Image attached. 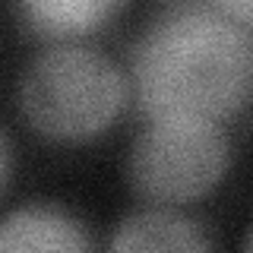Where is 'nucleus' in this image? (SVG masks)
<instances>
[{"label":"nucleus","mask_w":253,"mask_h":253,"mask_svg":"<svg viewBox=\"0 0 253 253\" xmlns=\"http://www.w3.org/2000/svg\"><path fill=\"white\" fill-rule=\"evenodd\" d=\"M130 79L146 121L225 124L250 101V29L209 3H177L142 29Z\"/></svg>","instance_id":"nucleus-1"},{"label":"nucleus","mask_w":253,"mask_h":253,"mask_svg":"<svg viewBox=\"0 0 253 253\" xmlns=\"http://www.w3.org/2000/svg\"><path fill=\"white\" fill-rule=\"evenodd\" d=\"M126 79L111 57L76 42L51 44L19 79L22 117L51 142H89L121 117Z\"/></svg>","instance_id":"nucleus-2"},{"label":"nucleus","mask_w":253,"mask_h":253,"mask_svg":"<svg viewBox=\"0 0 253 253\" xmlns=\"http://www.w3.org/2000/svg\"><path fill=\"white\" fill-rule=\"evenodd\" d=\"M231 142L221 124L146 121L133 139L126 180L155 206H184L209 196L228 174Z\"/></svg>","instance_id":"nucleus-3"},{"label":"nucleus","mask_w":253,"mask_h":253,"mask_svg":"<svg viewBox=\"0 0 253 253\" xmlns=\"http://www.w3.org/2000/svg\"><path fill=\"white\" fill-rule=\"evenodd\" d=\"M126 0H13L16 19L32 38L67 44L114 22Z\"/></svg>","instance_id":"nucleus-4"},{"label":"nucleus","mask_w":253,"mask_h":253,"mask_svg":"<svg viewBox=\"0 0 253 253\" xmlns=\"http://www.w3.org/2000/svg\"><path fill=\"white\" fill-rule=\"evenodd\" d=\"M85 228L57 206H22L0 218V253H83Z\"/></svg>","instance_id":"nucleus-5"},{"label":"nucleus","mask_w":253,"mask_h":253,"mask_svg":"<svg viewBox=\"0 0 253 253\" xmlns=\"http://www.w3.org/2000/svg\"><path fill=\"white\" fill-rule=\"evenodd\" d=\"M108 247L117 253H203L212 247V241L187 215L155 206L126 215L114 228Z\"/></svg>","instance_id":"nucleus-6"},{"label":"nucleus","mask_w":253,"mask_h":253,"mask_svg":"<svg viewBox=\"0 0 253 253\" xmlns=\"http://www.w3.org/2000/svg\"><path fill=\"white\" fill-rule=\"evenodd\" d=\"M212 10H218L221 16H228L237 26L250 29V16H253V0H206Z\"/></svg>","instance_id":"nucleus-7"},{"label":"nucleus","mask_w":253,"mask_h":253,"mask_svg":"<svg viewBox=\"0 0 253 253\" xmlns=\"http://www.w3.org/2000/svg\"><path fill=\"white\" fill-rule=\"evenodd\" d=\"M10 177H13V142L6 136V130L0 126V196H3Z\"/></svg>","instance_id":"nucleus-8"}]
</instances>
